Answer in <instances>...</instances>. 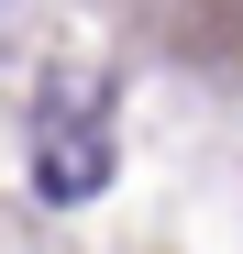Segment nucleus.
<instances>
[{
  "mask_svg": "<svg viewBox=\"0 0 243 254\" xmlns=\"http://www.w3.org/2000/svg\"><path fill=\"white\" fill-rule=\"evenodd\" d=\"M33 188H45L56 210L89 199V188H111V133L77 100H45V122H33Z\"/></svg>",
  "mask_w": 243,
  "mask_h": 254,
  "instance_id": "f257e3e1",
  "label": "nucleus"
}]
</instances>
